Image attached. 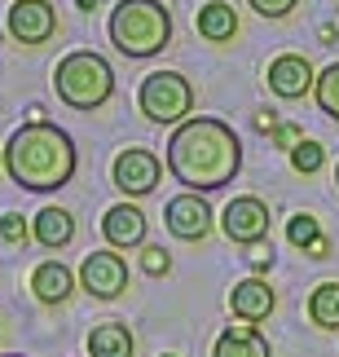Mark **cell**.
Wrapping results in <instances>:
<instances>
[{
    "label": "cell",
    "instance_id": "1",
    "mask_svg": "<svg viewBox=\"0 0 339 357\" xmlns=\"http://www.w3.org/2000/svg\"><path fill=\"white\" fill-rule=\"evenodd\" d=\"M238 168H242V142L225 119L194 115L168 142V172L181 185H189V195H212V190L234 185Z\"/></svg>",
    "mask_w": 339,
    "mask_h": 357
},
{
    "label": "cell",
    "instance_id": "2",
    "mask_svg": "<svg viewBox=\"0 0 339 357\" xmlns=\"http://www.w3.org/2000/svg\"><path fill=\"white\" fill-rule=\"evenodd\" d=\"M75 168H79L75 142L58 123L31 119V123H22L5 146V172L13 176V185L31 190V195H49V190L71 185Z\"/></svg>",
    "mask_w": 339,
    "mask_h": 357
},
{
    "label": "cell",
    "instance_id": "3",
    "mask_svg": "<svg viewBox=\"0 0 339 357\" xmlns=\"http://www.w3.org/2000/svg\"><path fill=\"white\" fill-rule=\"evenodd\" d=\"M106 31L124 58H155L172 45V13L164 0H119L106 18Z\"/></svg>",
    "mask_w": 339,
    "mask_h": 357
},
{
    "label": "cell",
    "instance_id": "4",
    "mask_svg": "<svg viewBox=\"0 0 339 357\" xmlns=\"http://www.w3.org/2000/svg\"><path fill=\"white\" fill-rule=\"evenodd\" d=\"M53 89H58V98L71 106V111H97L115 93V71L102 53L75 49L53 66Z\"/></svg>",
    "mask_w": 339,
    "mask_h": 357
},
{
    "label": "cell",
    "instance_id": "5",
    "mask_svg": "<svg viewBox=\"0 0 339 357\" xmlns=\"http://www.w3.org/2000/svg\"><path fill=\"white\" fill-rule=\"evenodd\" d=\"M137 111L150 123H176L181 128L185 115L194 111V84L181 71H150L137 89Z\"/></svg>",
    "mask_w": 339,
    "mask_h": 357
},
{
    "label": "cell",
    "instance_id": "6",
    "mask_svg": "<svg viewBox=\"0 0 339 357\" xmlns=\"http://www.w3.org/2000/svg\"><path fill=\"white\" fill-rule=\"evenodd\" d=\"M159 176H164V163H159L155 150H141V146H128L119 150L115 163H111V181L124 199H141L150 195V190L159 185Z\"/></svg>",
    "mask_w": 339,
    "mask_h": 357
},
{
    "label": "cell",
    "instance_id": "7",
    "mask_svg": "<svg viewBox=\"0 0 339 357\" xmlns=\"http://www.w3.org/2000/svg\"><path fill=\"white\" fill-rule=\"evenodd\" d=\"M79 282L93 300H119L128 291V260L115 252V247H102V252H88L84 265H79Z\"/></svg>",
    "mask_w": 339,
    "mask_h": 357
},
{
    "label": "cell",
    "instance_id": "8",
    "mask_svg": "<svg viewBox=\"0 0 339 357\" xmlns=\"http://www.w3.org/2000/svg\"><path fill=\"white\" fill-rule=\"evenodd\" d=\"M5 26H9V36L18 40V45H26V49L49 45V40L58 36V9H53L49 0H13Z\"/></svg>",
    "mask_w": 339,
    "mask_h": 357
},
{
    "label": "cell",
    "instance_id": "9",
    "mask_svg": "<svg viewBox=\"0 0 339 357\" xmlns=\"http://www.w3.org/2000/svg\"><path fill=\"white\" fill-rule=\"evenodd\" d=\"M221 229L229 243L238 247H255L269 238V203L255 199V195H238L229 208L221 212Z\"/></svg>",
    "mask_w": 339,
    "mask_h": 357
},
{
    "label": "cell",
    "instance_id": "10",
    "mask_svg": "<svg viewBox=\"0 0 339 357\" xmlns=\"http://www.w3.org/2000/svg\"><path fill=\"white\" fill-rule=\"evenodd\" d=\"M164 221H168V229L181 243H203L212 234V208H207V199L203 195H176L168 208H164Z\"/></svg>",
    "mask_w": 339,
    "mask_h": 357
},
{
    "label": "cell",
    "instance_id": "11",
    "mask_svg": "<svg viewBox=\"0 0 339 357\" xmlns=\"http://www.w3.org/2000/svg\"><path fill=\"white\" fill-rule=\"evenodd\" d=\"M265 79H269V89H274L278 98L295 102V98H304V93H313L317 71H313V62H308L304 53H278V58L269 62Z\"/></svg>",
    "mask_w": 339,
    "mask_h": 357
},
{
    "label": "cell",
    "instance_id": "12",
    "mask_svg": "<svg viewBox=\"0 0 339 357\" xmlns=\"http://www.w3.org/2000/svg\"><path fill=\"white\" fill-rule=\"evenodd\" d=\"M102 238L115 247V252H132V247H145V212L137 203H115L102 216Z\"/></svg>",
    "mask_w": 339,
    "mask_h": 357
},
{
    "label": "cell",
    "instance_id": "13",
    "mask_svg": "<svg viewBox=\"0 0 339 357\" xmlns=\"http://www.w3.org/2000/svg\"><path fill=\"white\" fill-rule=\"evenodd\" d=\"M274 305H278V296L265 278H242V282H234V291H229V309L247 326H260L269 313H274Z\"/></svg>",
    "mask_w": 339,
    "mask_h": 357
},
{
    "label": "cell",
    "instance_id": "14",
    "mask_svg": "<svg viewBox=\"0 0 339 357\" xmlns=\"http://www.w3.org/2000/svg\"><path fill=\"white\" fill-rule=\"evenodd\" d=\"M212 357H274V353H269V340H265L260 326L238 322V326H225V331L216 335Z\"/></svg>",
    "mask_w": 339,
    "mask_h": 357
},
{
    "label": "cell",
    "instance_id": "15",
    "mask_svg": "<svg viewBox=\"0 0 339 357\" xmlns=\"http://www.w3.org/2000/svg\"><path fill=\"white\" fill-rule=\"evenodd\" d=\"M31 291L40 305H62L66 296L75 291V273L62 265V260H40L31 269Z\"/></svg>",
    "mask_w": 339,
    "mask_h": 357
},
{
    "label": "cell",
    "instance_id": "16",
    "mask_svg": "<svg viewBox=\"0 0 339 357\" xmlns=\"http://www.w3.org/2000/svg\"><path fill=\"white\" fill-rule=\"evenodd\" d=\"M31 238L45 247V252H62V247L75 238V216L66 208H40L36 221H31Z\"/></svg>",
    "mask_w": 339,
    "mask_h": 357
},
{
    "label": "cell",
    "instance_id": "17",
    "mask_svg": "<svg viewBox=\"0 0 339 357\" xmlns=\"http://www.w3.org/2000/svg\"><path fill=\"white\" fill-rule=\"evenodd\" d=\"M194 26H198L203 40H212V45H229V40L238 36V13H234L229 0H207V5L198 9Z\"/></svg>",
    "mask_w": 339,
    "mask_h": 357
},
{
    "label": "cell",
    "instance_id": "18",
    "mask_svg": "<svg viewBox=\"0 0 339 357\" xmlns=\"http://www.w3.org/2000/svg\"><path fill=\"white\" fill-rule=\"evenodd\" d=\"M137 353V340L124 322H102L88 331V357H132Z\"/></svg>",
    "mask_w": 339,
    "mask_h": 357
},
{
    "label": "cell",
    "instance_id": "19",
    "mask_svg": "<svg viewBox=\"0 0 339 357\" xmlns=\"http://www.w3.org/2000/svg\"><path fill=\"white\" fill-rule=\"evenodd\" d=\"M308 322L322 331H339V282H322L308 296Z\"/></svg>",
    "mask_w": 339,
    "mask_h": 357
},
{
    "label": "cell",
    "instance_id": "20",
    "mask_svg": "<svg viewBox=\"0 0 339 357\" xmlns=\"http://www.w3.org/2000/svg\"><path fill=\"white\" fill-rule=\"evenodd\" d=\"M313 98H317V106H322V115H331V119L339 123V62H331L326 71L317 75Z\"/></svg>",
    "mask_w": 339,
    "mask_h": 357
},
{
    "label": "cell",
    "instance_id": "21",
    "mask_svg": "<svg viewBox=\"0 0 339 357\" xmlns=\"http://www.w3.org/2000/svg\"><path fill=\"white\" fill-rule=\"evenodd\" d=\"M287 238H291V247H300V252H313V247L322 243V225H317V216L295 212L291 221H287Z\"/></svg>",
    "mask_w": 339,
    "mask_h": 357
},
{
    "label": "cell",
    "instance_id": "22",
    "mask_svg": "<svg viewBox=\"0 0 339 357\" xmlns=\"http://www.w3.org/2000/svg\"><path fill=\"white\" fill-rule=\"evenodd\" d=\"M322 163H326V150H322V142H313V137H304V142L291 150V168L300 172V176L322 172Z\"/></svg>",
    "mask_w": 339,
    "mask_h": 357
},
{
    "label": "cell",
    "instance_id": "23",
    "mask_svg": "<svg viewBox=\"0 0 339 357\" xmlns=\"http://www.w3.org/2000/svg\"><path fill=\"white\" fill-rule=\"evenodd\" d=\"M0 238H5V243H13V247H22L26 238H31V225H26V216H18V212H5V216H0Z\"/></svg>",
    "mask_w": 339,
    "mask_h": 357
},
{
    "label": "cell",
    "instance_id": "24",
    "mask_svg": "<svg viewBox=\"0 0 339 357\" xmlns=\"http://www.w3.org/2000/svg\"><path fill=\"white\" fill-rule=\"evenodd\" d=\"M141 269L150 273V278H159V273L172 269V256L164 252V247H145V252H141Z\"/></svg>",
    "mask_w": 339,
    "mask_h": 357
},
{
    "label": "cell",
    "instance_id": "25",
    "mask_svg": "<svg viewBox=\"0 0 339 357\" xmlns=\"http://www.w3.org/2000/svg\"><path fill=\"white\" fill-rule=\"evenodd\" d=\"M247 5L260 13V18H287V13L300 5V0H247Z\"/></svg>",
    "mask_w": 339,
    "mask_h": 357
},
{
    "label": "cell",
    "instance_id": "26",
    "mask_svg": "<svg viewBox=\"0 0 339 357\" xmlns=\"http://www.w3.org/2000/svg\"><path fill=\"white\" fill-rule=\"evenodd\" d=\"M274 137H278V142H282V146H287V150H295V146H300V142H304V137H300V132H295V128H291V123H282V128H274Z\"/></svg>",
    "mask_w": 339,
    "mask_h": 357
},
{
    "label": "cell",
    "instance_id": "27",
    "mask_svg": "<svg viewBox=\"0 0 339 357\" xmlns=\"http://www.w3.org/2000/svg\"><path fill=\"white\" fill-rule=\"evenodd\" d=\"M251 265H255V269H269V265H274V247H260V243H255Z\"/></svg>",
    "mask_w": 339,
    "mask_h": 357
},
{
    "label": "cell",
    "instance_id": "28",
    "mask_svg": "<svg viewBox=\"0 0 339 357\" xmlns=\"http://www.w3.org/2000/svg\"><path fill=\"white\" fill-rule=\"evenodd\" d=\"M326 252H331V243L322 238V243H317V247H313V252H308V256H313V260H326Z\"/></svg>",
    "mask_w": 339,
    "mask_h": 357
},
{
    "label": "cell",
    "instance_id": "29",
    "mask_svg": "<svg viewBox=\"0 0 339 357\" xmlns=\"http://www.w3.org/2000/svg\"><path fill=\"white\" fill-rule=\"evenodd\" d=\"M0 357H22V353H0Z\"/></svg>",
    "mask_w": 339,
    "mask_h": 357
},
{
    "label": "cell",
    "instance_id": "30",
    "mask_svg": "<svg viewBox=\"0 0 339 357\" xmlns=\"http://www.w3.org/2000/svg\"><path fill=\"white\" fill-rule=\"evenodd\" d=\"M0 168H5V150H0Z\"/></svg>",
    "mask_w": 339,
    "mask_h": 357
},
{
    "label": "cell",
    "instance_id": "31",
    "mask_svg": "<svg viewBox=\"0 0 339 357\" xmlns=\"http://www.w3.org/2000/svg\"><path fill=\"white\" fill-rule=\"evenodd\" d=\"M159 357H176V353H159Z\"/></svg>",
    "mask_w": 339,
    "mask_h": 357
},
{
    "label": "cell",
    "instance_id": "32",
    "mask_svg": "<svg viewBox=\"0 0 339 357\" xmlns=\"http://www.w3.org/2000/svg\"><path fill=\"white\" fill-rule=\"evenodd\" d=\"M335 185H339V168H335Z\"/></svg>",
    "mask_w": 339,
    "mask_h": 357
}]
</instances>
